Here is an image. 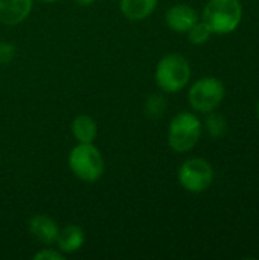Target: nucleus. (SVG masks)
Listing matches in <instances>:
<instances>
[{"mask_svg": "<svg viewBox=\"0 0 259 260\" xmlns=\"http://www.w3.org/2000/svg\"><path fill=\"white\" fill-rule=\"evenodd\" d=\"M17 55V49L14 44L2 41L0 43V64H9Z\"/></svg>", "mask_w": 259, "mask_h": 260, "instance_id": "obj_16", "label": "nucleus"}, {"mask_svg": "<svg viewBox=\"0 0 259 260\" xmlns=\"http://www.w3.org/2000/svg\"><path fill=\"white\" fill-rule=\"evenodd\" d=\"M41 2H44V3H53V2H58V0H41Z\"/></svg>", "mask_w": 259, "mask_h": 260, "instance_id": "obj_19", "label": "nucleus"}, {"mask_svg": "<svg viewBox=\"0 0 259 260\" xmlns=\"http://www.w3.org/2000/svg\"><path fill=\"white\" fill-rule=\"evenodd\" d=\"M69 168L78 180L95 183L104 175L105 163L93 143H78L69 154Z\"/></svg>", "mask_w": 259, "mask_h": 260, "instance_id": "obj_4", "label": "nucleus"}, {"mask_svg": "<svg viewBox=\"0 0 259 260\" xmlns=\"http://www.w3.org/2000/svg\"><path fill=\"white\" fill-rule=\"evenodd\" d=\"M226 96L224 84L215 76H205L195 81L189 91L188 101L194 111L198 113H211L215 111Z\"/></svg>", "mask_w": 259, "mask_h": 260, "instance_id": "obj_5", "label": "nucleus"}, {"mask_svg": "<svg viewBox=\"0 0 259 260\" xmlns=\"http://www.w3.org/2000/svg\"><path fill=\"white\" fill-rule=\"evenodd\" d=\"M202 131V120L191 111H182L176 114L169 122L168 145L172 151L185 154L198 143Z\"/></svg>", "mask_w": 259, "mask_h": 260, "instance_id": "obj_3", "label": "nucleus"}, {"mask_svg": "<svg viewBox=\"0 0 259 260\" xmlns=\"http://www.w3.org/2000/svg\"><path fill=\"white\" fill-rule=\"evenodd\" d=\"M32 11V0H0V21L8 26L24 21Z\"/></svg>", "mask_w": 259, "mask_h": 260, "instance_id": "obj_9", "label": "nucleus"}, {"mask_svg": "<svg viewBox=\"0 0 259 260\" xmlns=\"http://www.w3.org/2000/svg\"><path fill=\"white\" fill-rule=\"evenodd\" d=\"M70 129L78 143H93L98 136V123L93 117L87 114H79L78 117H75Z\"/></svg>", "mask_w": 259, "mask_h": 260, "instance_id": "obj_12", "label": "nucleus"}, {"mask_svg": "<svg viewBox=\"0 0 259 260\" xmlns=\"http://www.w3.org/2000/svg\"><path fill=\"white\" fill-rule=\"evenodd\" d=\"M256 114H258V119H259V101H258V104H256Z\"/></svg>", "mask_w": 259, "mask_h": 260, "instance_id": "obj_20", "label": "nucleus"}, {"mask_svg": "<svg viewBox=\"0 0 259 260\" xmlns=\"http://www.w3.org/2000/svg\"><path fill=\"white\" fill-rule=\"evenodd\" d=\"M206 119H205V128L206 133L212 137V139H221L227 134V120L223 114L211 111L206 113Z\"/></svg>", "mask_w": 259, "mask_h": 260, "instance_id": "obj_13", "label": "nucleus"}, {"mask_svg": "<svg viewBox=\"0 0 259 260\" xmlns=\"http://www.w3.org/2000/svg\"><path fill=\"white\" fill-rule=\"evenodd\" d=\"M166 111V99L162 96V94H151L147 101H145V105H143V113L148 119H160Z\"/></svg>", "mask_w": 259, "mask_h": 260, "instance_id": "obj_14", "label": "nucleus"}, {"mask_svg": "<svg viewBox=\"0 0 259 260\" xmlns=\"http://www.w3.org/2000/svg\"><path fill=\"white\" fill-rule=\"evenodd\" d=\"M29 233L37 242L43 245H52L56 242L60 227L50 216L37 215L29 221Z\"/></svg>", "mask_w": 259, "mask_h": 260, "instance_id": "obj_8", "label": "nucleus"}, {"mask_svg": "<svg viewBox=\"0 0 259 260\" xmlns=\"http://www.w3.org/2000/svg\"><path fill=\"white\" fill-rule=\"evenodd\" d=\"M84 242H85L84 230L79 225L70 224V225H66L64 229H60L55 244L63 254H72V253L79 251Z\"/></svg>", "mask_w": 259, "mask_h": 260, "instance_id": "obj_10", "label": "nucleus"}, {"mask_svg": "<svg viewBox=\"0 0 259 260\" xmlns=\"http://www.w3.org/2000/svg\"><path fill=\"white\" fill-rule=\"evenodd\" d=\"M241 20L243 5L240 0H209L203 9V21L212 34H232L238 29Z\"/></svg>", "mask_w": 259, "mask_h": 260, "instance_id": "obj_2", "label": "nucleus"}, {"mask_svg": "<svg viewBox=\"0 0 259 260\" xmlns=\"http://www.w3.org/2000/svg\"><path fill=\"white\" fill-rule=\"evenodd\" d=\"M177 178L185 190L191 193H202L214 183V168L208 160L192 157L179 168Z\"/></svg>", "mask_w": 259, "mask_h": 260, "instance_id": "obj_6", "label": "nucleus"}, {"mask_svg": "<svg viewBox=\"0 0 259 260\" xmlns=\"http://www.w3.org/2000/svg\"><path fill=\"white\" fill-rule=\"evenodd\" d=\"M35 260H64V254L60 250H52V248H44L38 253L34 254Z\"/></svg>", "mask_w": 259, "mask_h": 260, "instance_id": "obj_17", "label": "nucleus"}, {"mask_svg": "<svg viewBox=\"0 0 259 260\" xmlns=\"http://www.w3.org/2000/svg\"><path fill=\"white\" fill-rule=\"evenodd\" d=\"M191 73V64L183 55L168 53L157 62L154 79L162 91L179 93L188 85Z\"/></svg>", "mask_w": 259, "mask_h": 260, "instance_id": "obj_1", "label": "nucleus"}, {"mask_svg": "<svg viewBox=\"0 0 259 260\" xmlns=\"http://www.w3.org/2000/svg\"><path fill=\"white\" fill-rule=\"evenodd\" d=\"M96 0H75V3H78L79 6H90V5H93Z\"/></svg>", "mask_w": 259, "mask_h": 260, "instance_id": "obj_18", "label": "nucleus"}, {"mask_svg": "<svg viewBox=\"0 0 259 260\" xmlns=\"http://www.w3.org/2000/svg\"><path fill=\"white\" fill-rule=\"evenodd\" d=\"M159 0H121L119 8L124 17L131 21H140L148 18L157 8Z\"/></svg>", "mask_w": 259, "mask_h": 260, "instance_id": "obj_11", "label": "nucleus"}, {"mask_svg": "<svg viewBox=\"0 0 259 260\" xmlns=\"http://www.w3.org/2000/svg\"><path fill=\"white\" fill-rule=\"evenodd\" d=\"M198 20V12L186 3H177L171 6L165 14L166 26L179 34H186Z\"/></svg>", "mask_w": 259, "mask_h": 260, "instance_id": "obj_7", "label": "nucleus"}, {"mask_svg": "<svg viewBox=\"0 0 259 260\" xmlns=\"http://www.w3.org/2000/svg\"><path fill=\"white\" fill-rule=\"evenodd\" d=\"M188 40H189V43H192V44H195V46H202V44H205V43H208L209 41V38H211V35H212V30L209 29V26L202 20H198L188 32Z\"/></svg>", "mask_w": 259, "mask_h": 260, "instance_id": "obj_15", "label": "nucleus"}]
</instances>
